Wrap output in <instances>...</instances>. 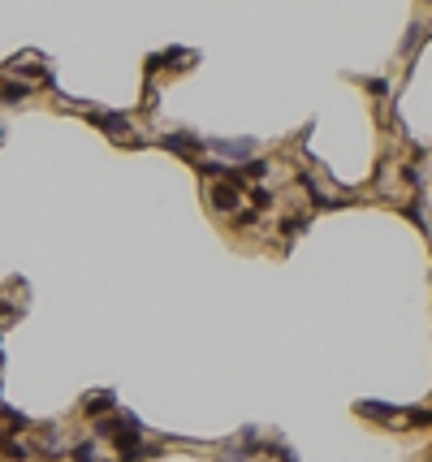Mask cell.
Listing matches in <instances>:
<instances>
[{
  "mask_svg": "<svg viewBox=\"0 0 432 462\" xmlns=\"http://www.w3.org/2000/svg\"><path fill=\"white\" fill-rule=\"evenodd\" d=\"M207 203H212V212H225V216H234V212H238V203H242V186L212 182V186H207Z\"/></svg>",
  "mask_w": 432,
  "mask_h": 462,
  "instance_id": "6da1fadb",
  "label": "cell"
},
{
  "mask_svg": "<svg viewBox=\"0 0 432 462\" xmlns=\"http://www.w3.org/2000/svg\"><path fill=\"white\" fill-rule=\"evenodd\" d=\"M160 147H169V151H178V156H199V147H203V138L199 134H190V130H178V134H160Z\"/></svg>",
  "mask_w": 432,
  "mask_h": 462,
  "instance_id": "7a4b0ae2",
  "label": "cell"
},
{
  "mask_svg": "<svg viewBox=\"0 0 432 462\" xmlns=\"http://www.w3.org/2000/svg\"><path fill=\"white\" fill-rule=\"evenodd\" d=\"M207 147L225 151V156H238V160L247 165V160H255V147H259V143H255V138H212Z\"/></svg>",
  "mask_w": 432,
  "mask_h": 462,
  "instance_id": "3957f363",
  "label": "cell"
},
{
  "mask_svg": "<svg viewBox=\"0 0 432 462\" xmlns=\"http://www.w3.org/2000/svg\"><path fill=\"white\" fill-rule=\"evenodd\" d=\"M91 126H99L104 134H113V138L130 134V117L126 113H91Z\"/></svg>",
  "mask_w": 432,
  "mask_h": 462,
  "instance_id": "277c9868",
  "label": "cell"
},
{
  "mask_svg": "<svg viewBox=\"0 0 432 462\" xmlns=\"http://www.w3.org/2000/svg\"><path fill=\"white\" fill-rule=\"evenodd\" d=\"M117 410V397L113 393H91L87 402H82V415L87 419H104V415H113Z\"/></svg>",
  "mask_w": 432,
  "mask_h": 462,
  "instance_id": "5b68a950",
  "label": "cell"
},
{
  "mask_svg": "<svg viewBox=\"0 0 432 462\" xmlns=\"http://www.w3.org/2000/svg\"><path fill=\"white\" fill-rule=\"evenodd\" d=\"M359 415H363V419H376V424H394L402 410L389 406V402H359Z\"/></svg>",
  "mask_w": 432,
  "mask_h": 462,
  "instance_id": "8992f818",
  "label": "cell"
},
{
  "mask_svg": "<svg viewBox=\"0 0 432 462\" xmlns=\"http://www.w3.org/2000/svg\"><path fill=\"white\" fill-rule=\"evenodd\" d=\"M242 199H251L255 212H268V208H273V190H268V186H247Z\"/></svg>",
  "mask_w": 432,
  "mask_h": 462,
  "instance_id": "52a82bcc",
  "label": "cell"
},
{
  "mask_svg": "<svg viewBox=\"0 0 432 462\" xmlns=\"http://www.w3.org/2000/svg\"><path fill=\"white\" fill-rule=\"evenodd\" d=\"M26 95H31L26 82H0V99H5V104H22Z\"/></svg>",
  "mask_w": 432,
  "mask_h": 462,
  "instance_id": "ba28073f",
  "label": "cell"
},
{
  "mask_svg": "<svg viewBox=\"0 0 432 462\" xmlns=\"http://www.w3.org/2000/svg\"><path fill=\"white\" fill-rule=\"evenodd\" d=\"M268 169H273L268 160H247V165H242L238 173H242V182H255V186H259V182L268 177Z\"/></svg>",
  "mask_w": 432,
  "mask_h": 462,
  "instance_id": "9c48e42d",
  "label": "cell"
},
{
  "mask_svg": "<svg viewBox=\"0 0 432 462\" xmlns=\"http://www.w3.org/2000/svg\"><path fill=\"white\" fill-rule=\"evenodd\" d=\"M160 61L173 65V70H186V65H195V53H186V48H169V53H160Z\"/></svg>",
  "mask_w": 432,
  "mask_h": 462,
  "instance_id": "30bf717a",
  "label": "cell"
},
{
  "mask_svg": "<svg viewBox=\"0 0 432 462\" xmlns=\"http://www.w3.org/2000/svg\"><path fill=\"white\" fill-rule=\"evenodd\" d=\"M0 449H5V458H14V462H26V445L22 441H14V436H0Z\"/></svg>",
  "mask_w": 432,
  "mask_h": 462,
  "instance_id": "8fae6325",
  "label": "cell"
},
{
  "mask_svg": "<svg viewBox=\"0 0 432 462\" xmlns=\"http://www.w3.org/2000/svg\"><path fill=\"white\" fill-rule=\"evenodd\" d=\"M303 229H307V216H286V221H281V233H286V238H298Z\"/></svg>",
  "mask_w": 432,
  "mask_h": 462,
  "instance_id": "7c38bea8",
  "label": "cell"
},
{
  "mask_svg": "<svg viewBox=\"0 0 432 462\" xmlns=\"http://www.w3.org/2000/svg\"><path fill=\"white\" fill-rule=\"evenodd\" d=\"M406 424H415V428H428V424H432V406H419V410H406Z\"/></svg>",
  "mask_w": 432,
  "mask_h": 462,
  "instance_id": "4fadbf2b",
  "label": "cell"
},
{
  "mask_svg": "<svg viewBox=\"0 0 432 462\" xmlns=\"http://www.w3.org/2000/svg\"><path fill=\"white\" fill-rule=\"evenodd\" d=\"M234 225H238V229H251V225H259V212H255V208H247V212H234Z\"/></svg>",
  "mask_w": 432,
  "mask_h": 462,
  "instance_id": "5bb4252c",
  "label": "cell"
},
{
  "mask_svg": "<svg viewBox=\"0 0 432 462\" xmlns=\"http://www.w3.org/2000/svg\"><path fill=\"white\" fill-rule=\"evenodd\" d=\"M95 458V441H82V445H74V462H91Z\"/></svg>",
  "mask_w": 432,
  "mask_h": 462,
  "instance_id": "9a60e30c",
  "label": "cell"
},
{
  "mask_svg": "<svg viewBox=\"0 0 432 462\" xmlns=\"http://www.w3.org/2000/svg\"><path fill=\"white\" fill-rule=\"evenodd\" d=\"M402 212H406L411 221H419V225H423V203H419V199H415V203H406V208H402Z\"/></svg>",
  "mask_w": 432,
  "mask_h": 462,
  "instance_id": "2e32d148",
  "label": "cell"
},
{
  "mask_svg": "<svg viewBox=\"0 0 432 462\" xmlns=\"http://www.w3.org/2000/svg\"><path fill=\"white\" fill-rule=\"evenodd\" d=\"M402 177H406V182H411V186H419V182H423V173H419V169H415V165H402Z\"/></svg>",
  "mask_w": 432,
  "mask_h": 462,
  "instance_id": "e0dca14e",
  "label": "cell"
},
{
  "mask_svg": "<svg viewBox=\"0 0 432 462\" xmlns=\"http://www.w3.org/2000/svg\"><path fill=\"white\" fill-rule=\"evenodd\" d=\"M367 91H376V95H389V82H381V78H372V82H367Z\"/></svg>",
  "mask_w": 432,
  "mask_h": 462,
  "instance_id": "ac0fdd59",
  "label": "cell"
}]
</instances>
